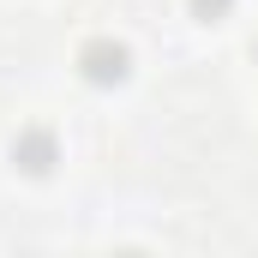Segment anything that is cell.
<instances>
[{"label":"cell","mask_w":258,"mask_h":258,"mask_svg":"<svg viewBox=\"0 0 258 258\" xmlns=\"http://www.w3.org/2000/svg\"><path fill=\"white\" fill-rule=\"evenodd\" d=\"M126 42H114V36H96V42H84L78 48V66H84V78L90 84H120L126 78Z\"/></svg>","instance_id":"obj_1"},{"label":"cell","mask_w":258,"mask_h":258,"mask_svg":"<svg viewBox=\"0 0 258 258\" xmlns=\"http://www.w3.org/2000/svg\"><path fill=\"white\" fill-rule=\"evenodd\" d=\"M12 162H18L24 174H48V168H54V138H48V132H18V138H12Z\"/></svg>","instance_id":"obj_2"},{"label":"cell","mask_w":258,"mask_h":258,"mask_svg":"<svg viewBox=\"0 0 258 258\" xmlns=\"http://www.w3.org/2000/svg\"><path fill=\"white\" fill-rule=\"evenodd\" d=\"M228 6H234V0H192V12L204 18V24H216V18H222Z\"/></svg>","instance_id":"obj_3"},{"label":"cell","mask_w":258,"mask_h":258,"mask_svg":"<svg viewBox=\"0 0 258 258\" xmlns=\"http://www.w3.org/2000/svg\"><path fill=\"white\" fill-rule=\"evenodd\" d=\"M252 54H258V42H252Z\"/></svg>","instance_id":"obj_4"}]
</instances>
